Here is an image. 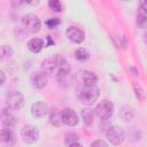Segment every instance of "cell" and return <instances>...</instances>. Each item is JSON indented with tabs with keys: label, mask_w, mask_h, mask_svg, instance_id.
Wrapping results in <instances>:
<instances>
[{
	"label": "cell",
	"mask_w": 147,
	"mask_h": 147,
	"mask_svg": "<svg viewBox=\"0 0 147 147\" xmlns=\"http://www.w3.org/2000/svg\"><path fill=\"white\" fill-rule=\"evenodd\" d=\"M41 68L44 72L57 77L65 76L70 70V65L68 61L61 55H55L44 60L41 63Z\"/></svg>",
	"instance_id": "6da1fadb"
},
{
	"label": "cell",
	"mask_w": 147,
	"mask_h": 147,
	"mask_svg": "<svg viewBox=\"0 0 147 147\" xmlns=\"http://www.w3.org/2000/svg\"><path fill=\"white\" fill-rule=\"evenodd\" d=\"M99 94H100L99 88L95 85H92V86L84 85L78 90V98L85 105H93L98 100Z\"/></svg>",
	"instance_id": "7a4b0ae2"
},
{
	"label": "cell",
	"mask_w": 147,
	"mask_h": 147,
	"mask_svg": "<svg viewBox=\"0 0 147 147\" xmlns=\"http://www.w3.org/2000/svg\"><path fill=\"white\" fill-rule=\"evenodd\" d=\"M22 26L28 31V32H38L41 28V22L39 17L34 14H28L23 16L22 18Z\"/></svg>",
	"instance_id": "3957f363"
},
{
	"label": "cell",
	"mask_w": 147,
	"mask_h": 147,
	"mask_svg": "<svg viewBox=\"0 0 147 147\" xmlns=\"http://www.w3.org/2000/svg\"><path fill=\"white\" fill-rule=\"evenodd\" d=\"M114 113V105L108 100H101L95 107V114L101 119H109Z\"/></svg>",
	"instance_id": "277c9868"
},
{
	"label": "cell",
	"mask_w": 147,
	"mask_h": 147,
	"mask_svg": "<svg viewBox=\"0 0 147 147\" xmlns=\"http://www.w3.org/2000/svg\"><path fill=\"white\" fill-rule=\"evenodd\" d=\"M106 136H107L108 140L113 145H119V144H122L123 140H124V138H125L124 130L121 126H117V125H113V126L108 127V130L106 132Z\"/></svg>",
	"instance_id": "5b68a950"
},
{
	"label": "cell",
	"mask_w": 147,
	"mask_h": 147,
	"mask_svg": "<svg viewBox=\"0 0 147 147\" xmlns=\"http://www.w3.org/2000/svg\"><path fill=\"white\" fill-rule=\"evenodd\" d=\"M7 106L13 110H20L24 106V96L18 91H13L7 95Z\"/></svg>",
	"instance_id": "8992f818"
},
{
	"label": "cell",
	"mask_w": 147,
	"mask_h": 147,
	"mask_svg": "<svg viewBox=\"0 0 147 147\" xmlns=\"http://www.w3.org/2000/svg\"><path fill=\"white\" fill-rule=\"evenodd\" d=\"M21 137L26 144H34L39 139L38 130L32 125H25L21 131Z\"/></svg>",
	"instance_id": "52a82bcc"
},
{
	"label": "cell",
	"mask_w": 147,
	"mask_h": 147,
	"mask_svg": "<svg viewBox=\"0 0 147 147\" xmlns=\"http://www.w3.org/2000/svg\"><path fill=\"white\" fill-rule=\"evenodd\" d=\"M77 79L79 83H83L86 86H92L95 85L98 82V77L95 74H93L92 71H87V70H83L79 71L77 75Z\"/></svg>",
	"instance_id": "ba28073f"
},
{
	"label": "cell",
	"mask_w": 147,
	"mask_h": 147,
	"mask_svg": "<svg viewBox=\"0 0 147 147\" xmlns=\"http://www.w3.org/2000/svg\"><path fill=\"white\" fill-rule=\"evenodd\" d=\"M0 140H1V145L3 147H13L15 141H16L15 133L11 131L10 127H3L1 130Z\"/></svg>",
	"instance_id": "9c48e42d"
},
{
	"label": "cell",
	"mask_w": 147,
	"mask_h": 147,
	"mask_svg": "<svg viewBox=\"0 0 147 147\" xmlns=\"http://www.w3.org/2000/svg\"><path fill=\"white\" fill-rule=\"evenodd\" d=\"M62 119H63V123L69 126H75L79 122L77 114L70 108H64L62 110Z\"/></svg>",
	"instance_id": "30bf717a"
},
{
	"label": "cell",
	"mask_w": 147,
	"mask_h": 147,
	"mask_svg": "<svg viewBox=\"0 0 147 147\" xmlns=\"http://www.w3.org/2000/svg\"><path fill=\"white\" fill-rule=\"evenodd\" d=\"M84 32L79 29V28H76V26H69L67 29V37L69 40H71L72 42H76V44H80L83 40H84Z\"/></svg>",
	"instance_id": "8fae6325"
},
{
	"label": "cell",
	"mask_w": 147,
	"mask_h": 147,
	"mask_svg": "<svg viewBox=\"0 0 147 147\" xmlns=\"http://www.w3.org/2000/svg\"><path fill=\"white\" fill-rule=\"evenodd\" d=\"M32 85L36 88H42L47 84V74L44 71H36L31 76Z\"/></svg>",
	"instance_id": "7c38bea8"
},
{
	"label": "cell",
	"mask_w": 147,
	"mask_h": 147,
	"mask_svg": "<svg viewBox=\"0 0 147 147\" xmlns=\"http://www.w3.org/2000/svg\"><path fill=\"white\" fill-rule=\"evenodd\" d=\"M31 113L34 117H45L48 114V106L46 102L37 101L31 106Z\"/></svg>",
	"instance_id": "4fadbf2b"
},
{
	"label": "cell",
	"mask_w": 147,
	"mask_h": 147,
	"mask_svg": "<svg viewBox=\"0 0 147 147\" xmlns=\"http://www.w3.org/2000/svg\"><path fill=\"white\" fill-rule=\"evenodd\" d=\"M1 122L5 127H11L15 124V117L11 114L10 108H3L1 110Z\"/></svg>",
	"instance_id": "5bb4252c"
},
{
	"label": "cell",
	"mask_w": 147,
	"mask_h": 147,
	"mask_svg": "<svg viewBox=\"0 0 147 147\" xmlns=\"http://www.w3.org/2000/svg\"><path fill=\"white\" fill-rule=\"evenodd\" d=\"M137 24L139 28L145 29L147 28V9L139 6L138 13H137Z\"/></svg>",
	"instance_id": "9a60e30c"
},
{
	"label": "cell",
	"mask_w": 147,
	"mask_h": 147,
	"mask_svg": "<svg viewBox=\"0 0 147 147\" xmlns=\"http://www.w3.org/2000/svg\"><path fill=\"white\" fill-rule=\"evenodd\" d=\"M49 121L52 123V125L54 126H60L62 123H63V119H62V111H60L59 109L54 108L51 110L49 113Z\"/></svg>",
	"instance_id": "2e32d148"
},
{
	"label": "cell",
	"mask_w": 147,
	"mask_h": 147,
	"mask_svg": "<svg viewBox=\"0 0 147 147\" xmlns=\"http://www.w3.org/2000/svg\"><path fill=\"white\" fill-rule=\"evenodd\" d=\"M28 47L33 53H39L44 47V41L40 38H32L28 42Z\"/></svg>",
	"instance_id": "e0dca14e"
},
{
	"label": "cell",
	"mask_w": 147,
	"mask_h": 147,
	"mask_svg": "<svg viewBox=\"0 0 147 147\" xmlns=\"http://www.w3.org/2000/svg\"><path fill=\"white\" fill-rule=\"evenodd\" d=\"M121 117L124 119V121H130L132 119V117L134 116V110L132 107L130 106H124L122 109H121V113H119Z\"/></svg>",
	"instance_id": "ac0fdd59"
},
{
	"label": "cell",
	"mask_w": 147,
	"mask_h": 147,
	"mask_svg": "<svg viewBox=\"0 0 147 147\" xmlns=\"http://www.w3.org/2000/svg\"><path fill=\"white\" fill-rule=\"evenodd\" d=\"M75 57H76L79 62H85V61L88 60V57H90V53H88V51H87L86 48L80 47V48H78V49L76 51V53H75Z\"/></svg>",
	"instance_id": "d6986e66"
},
{
	"label": "cell",
	"mask_w": 147,
	"mask_h": 147,
	"mask_svg": "<svg viewBox=\"0 0 147 147\" xmlns=\"http://www.w3.org/2000/svg\"><path fill=\"white\" fill-rule=\"evenodd\" d=\"M93 111L91 109H83L82 110V117H83V121L85 122L86 125H91L93 123Z\"/></svg>",
	"instance_id": "ffe728a7"
},
{
	"label": "cell",
	"mask_w": 147,
	"mask_h": 147,
	"mask_svg": "<svg viewBox=\"0 0 147 147\" xmlns=\"http://www.w3.org/2000/svg\"><path fill=\"white\" fill-rule=\"evenodd\" d=\"M133 88H134V92H136L137 98H138L140 101H144V100L146 99V93H145V91L142 90V87H141L139 84L133 83Z\"/></svg>",
	"instance_id": "44dd1931"
},
{
	"label": "cell",
	"mask_w": 147,
	"mask_h": 147,
	"mask_svg": "<svg viewBox=\"0 0 147 147\" xmlns=\"http://www.w3.org/2000/svg\"><path fill=\"white\" fill-rule=\"evenodd\" d=\"M77 140H78V136L76 134V133H74V132H70V133H68L67 136H65V139H64V142L67 144V145H71V144H74V142H77Z\"/></svg>",
	"instance_id": "7402d4cb"
},
{
	"label": "cell",
	"mask_w": 147,
	"mask_h": 147,
	"mask_svg": "<svg viewBox=\"0 0 147 147\" xmlns=\"http://www.w3.org/2000/svg\"><path fill=\"white\" fill-rule=\"evenodd\" d=\"M11 54H13V49L9 46H7V45L1 46V59L9 57V56H11Z\"/></svg>",
	"instance_id": "603a6c76"
},
{
	"label": "cell",
	"mask_w": 147,
	"mask_h": 147,
	"mask_svg": "<svg viewBox=\"0 0 147 147\" xmlns=\"http://www.w3.org/2000/svg\"><path fill=\"white\" fill-rule=\"evenodd\" d=\"M48 5H49L51 9L54 10V11H60L62 9V3L59 0H51L48 2Z\"/></svg>",
	"instance_id": "cb8c5ba5"
},
{
	"label": "cell",
	"mask_w": 147,
	"mask_h": 147,
	"mask_svg": "<svg viewBox=\"0 0 147 147\" xmlns=\"http://www.w3.org/2000/svg\"><path fill=\"white\" fill-rule=\"evenodd\" d=\"M60 23H61V22H60L59 18H51V20H47V21L45 22V24H46L49 29H53V28L57 26Z\"/></svg>",
	"instance_id": "d4e9b609"
},
{
	"label": "cell",
	"mask_w": 147,
	"mask_h": 147,
	"mask_svg": "<svg viewBox=\"0 0 147 147\" xmlns=\"http://www.w3.org/2000/svg\"><path fill=\"white\" fill-rule=\"evenodd\" d=\"M91 147H108V145L105 140H95L91 144Z\"/></svg>",
	"instance_id": "484cf974"
},
{
	"label": "cell",
	"mask_w": 147,
	"mask_h": 147,
	"mask_svg": "<svg viewBox=\"0 0 147 147\" xmlns=\"http://www.w3.org/2000/svg\"><path fill=\"white\" fill-rule=\"evenodd\" d=\"M139 6H141L142 8H145V9H147V0H142V1H140V3H139Z\"/></svg>",
	"instance_id": "4316f807"
},
{
	"label": "cell",
	"mask_w": 147,
	"mask_h": 147,
	"mask_svg": "<svg viewBox=\"0 0 147 147\" xmlns=\"http://www.w3.org/2000/svg\"><path fill=\"white\" fill-rule=\"evenodd\" d=\"M69 147H83L80 144H78V142H74V144H71Z\"/></svg>",
	"instance_id": "83f0119b"
},
{
	"label": "cell",
	"mask_w": 147,
	"mask_h": 147,
	"mask_svg": "<svg viewBox=\"0 0 147 147\" xmlns=\"http://www.w3.org/2000/svg\"><path fill=\"white\" fill-rule=\"evenodd\" d=\"M0 75H1V78H2L1 84H3V83H5V72H3V71H1V72H0Z\"/></svg>",
	"instance_id": "f1b7e54d"
},
{
	"label": "cell",
	"mask_w": 147,
	"mask_h": 147,
	"mask_svg": "<svg viewBox=\"0 0 147 147\" xmlns=\"http://www.w3.org/2000/svg\"><path fill=\"white\" fill-rule=\"evenodd\" d=\"M144 41H145V44L147 45V31L144 33Z\"/></svg>",
	"instance_id": "f546056e"
}]
</instances>
